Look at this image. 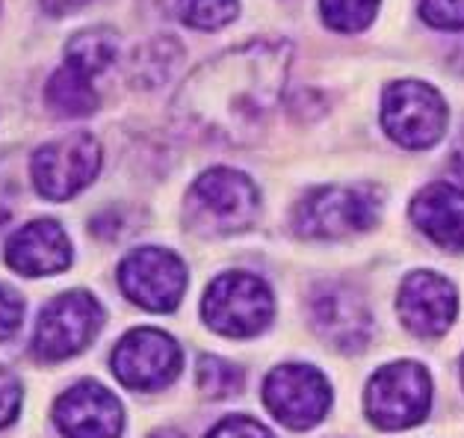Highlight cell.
<instances>
[{
    "instance_id": "obj_18",
    "label": "cell",
    "mask_w": 464,
    "mask_h": 438,
    "mask_svg": "<svg viewBox=\"0 0 464 438\" xmlns=\"http://www.w3.org/2000/svg\"><path fill=\"white\" fill-rule=\"evenodd\" d=\"M116 51H119L116 33L107 27H92V30L77 33V36L65 44V65L83 72L86 77H95L116 60Z\"/></svg>"
},
{
    "instance_id": "obj_21",
    "label": "cell",
    "mask_w": 464,
    "mask_h": 438,
    "mask_svg": "<svg viewBox=\"0 0 464 438\" xmlns=\"http://www.w3.org/2000/svg\"><path fill=\"white\" fill-rule=\"evenodd\" d=\"M178 15L196 30H217L237 15V0H178Z\"/></svg>"
},
{
    "instance_id": "obj_1",
    "label": "cell",
    "mask_w": 464,
    "mask_h": 438,
    "mask_svg": "<svg viewBox=\"0 0 464 438\" xmlns=\"http://www.w3.org/2000/svg\"><path fill=\"white\" fill-rule=\"evenodd\" d=\"M290 60L293 48L276 39L246 42L219 54L184 83L175 119L187 133L210 142H255L285 95Z\"/></svg>"
},
{
    "instance_id": "obj_22",
    "label": "cell",
    "mask_w": 464,
    "mask_h": 438,
    "mask_svg": "<svg viewBox=\"0 0 464 438\" xmlns=\"http://www.w3.org/2000/svg\"><path fill=\"white\" fill-rule=\"evenodd\" d=\"M198 385L208 397H228L237 394L243 385L240 367L231 362H222L217 355H201L198 358Z\"/></svg>"
},
{
    "instance_id": "obj_19",
    "label": "cell",
    "mask_w": 464,
    "mask_h": 438,
    "mask_svg": "<svg viewBox=\"0 0 464 438\" xmlns=\"http://www.w3.org/2000/svg\"><path fill=\"white\" fill-rule=\"evenodd\" d=\"M178 57H180V48L172 39H157L151 44H145L137 57H133V65H130L133 81H137L140 86L163 83Z\"/></svg>"
},
{
    "instance_id": "obj_2",
    "label": "cell",
    "mask_w": 464,
    "mask_h": 438,
    "mask_svg": "<svg viewBox=\"0 0 464 438\" xmlns=\"http://www.w3.org/2000/svg\"><path fill=\"white\" fill-rule=\"evenodd\" d=\"M257 217V190L234 170H210L192 184L187 219L205 234H231L252 226Z\"/></svg>"
},
{
    "instance_id": "obj_6",
    "label": "cell",
    "mask_w": 464,
    "mask_h": 438,
    "mask_svg": "<svg viewBox=\"0 0 464 438\" xmlns=\"http://www.w3.org/2000/svg\"><path fill=\"white\" fill-rule=\"evenodd\" d=\"M432 385L429 374L414 362H400L376 370L367 391V412L384 430H405L426 418Z\"/></svg>"
},
{
    "instance_id": "obj_25",
    "label": "cell",
    "mask_w": 464,
    "mask_h": 438,
    "mask_svg": "<svg viewBox=\"0 0 464 438\" xmlns=\"http://www.w3.org/2000/svg\"><path fill=\"white\" fill-rule=\"evenodd\" d=\"M21 311H24V306H21V297L15 294V290L0 285V341H6L9 335L18 329Z\"/></svg>"
},
{
    "instance_id": "obj_27",
    "label": "cell",
    "mask_w": 464,
    "mask_h": 438,
    "mask_svg": "<svg viewBox=\"0 0 464 438\" xmlns=\"http://www.w3.org/2000/svg\"><path fill=\"white\" fill-rule=\"evenodd\" d=\"M89 0H42V9L48 15H69V13H77V9H83Z\"/></svg>"
},
{
    "instance_id": "obj_7",
    "label": "cell",
    "mask_w": 464,
    "mask_h": 438,
    "mask_svg": "<svg viewBox=\"0 0 464 438\" xmlns=\"http://www.w3.org/2000/svg\"><path fill=\"white\" fill-rule=\"evenodd\" d=\"M101 170V145L89 133H69L33 154V184L53 201L72 199Z\"/></svg>"
},
{
    "instance_id": "obj_12",
    "label": "cell",
    "mask_w": 464,
    "mask_h": 438,
    "mask_svg": "<svg viewBox=\"0 0 464 438\" xmlns=\"http://www.w3.org/2000/svg\"><path fill=\"white\" fill-rule=\"evenodd\" d=\"M311 317L316 332L341 350H361L370 338V311L346 285H323L311 297Z\"/></svg>"
},
{
    "instance_id": "obj_9",
    "label": "cell",
    "mask_w": 464,
    "mask_h": 438,
    "mask_svg": "<svg viewBox=\"0 0 464 438\" xmlns=\"http://www.w3.org/2000/svg\"><path fill=\"white\" fill-rule=\"evenodd\" d=\"M119 278L124 294L149 311H172L187 287L184 261L166 249H151V246L124 258Z\"/></svg>"
},
{
    "instance_id": "obj_10",
    "label": "cell",
    "mask_w": 464,
    "mask_h": 438,
    "mask_svg": "<svg viewBox=\"0 0 464 438\" xmlns=\"http://www.w3.org/2000/svg\"><path fill=\"white\" fill-rule=\"evenodd\" d=\"M101 326V306L89 294H63L42 311L33 346L42 358H69L92 341Z\"/></svg>"
},
{
    "instance_id": "obj_24",
    "label": "cell",
    "mask_w": 464,
    "mask_h": 438,
    "mask_svg": "<svg viewBox=\"0 0 464 438\" xmlns=\"http://www.w3.org/2000/svg\"><path fill=\"white\" fill-rule=\"evenodd\" d=\"M208 438H273V433L266 426H260L255 418L237 414V418H225L222 423L213 426Z\"/></svg>"
},
{
    "instance_id": "obj_28",
    "label": "cell",
    "mask_w": 464,
    "mask_h": 438,
    "mask_svg": "<svg viewBox=\"0 0 464 438\" xmlns=\"http://www.w3.org/2000/svg\"><path fill=\"white\" fill-rule=\"evenodd\" d=\"M459 166L464 170V140H461V149H459Z\"/></svg>"
},
{
    "instance_id": "obj_11",
    "label": "cell",
    "mask_w": 464,
    "mask_h": 438,
    "mask_svg": "<svg viewBox=\"0 0 464 438\" xmlns=\"http://www.w3.org/2000/svg\"><path fill=\"white\" fill-rule=\"evenodd\" d=\"M112 370L133 391H157L180 374V346L157 329H137L116 346Z\"/></svg>"
},
{
    "instance_id": "obj_17",
    "label": "cell",
    "mask_w": 464,
    "mask_h": 438,
    "mask_svg": "<svg viewBox=\"0 0 464 438\" xmlns=\"http://www.w3.org/2000/svg\"><path fill=\"white\" fill-rule=\"evenodd\" d=\"M44 98H48V107L53 113L69 119H81L98 110V92L92 86V77L72 69V65H63L60 72L51 74Z\"/></svg>"
},
{
    "instance_id": "obj_3",
    "label": "cell",
    "mask_w": 464,
    "mask_h": 438,
    "mask_svg": "<svg viewBox=\"0 0 464 438\" xmlns=\"http://www.w3.org/2000/svg\"><path fill=\"white\" fill-rule=\"evenodd\" d=\"M201 311L210 329L228 338H248L264 332L273 320V294L257 276L228 273L208 287Z\"/></svg>"
},
{
    "instance_id": "obj_29",
    "label": "cell",
    "mask_w": 464,
    "mask_h": 438,
    "mask_svg": "<svg viewBox=\"0 0 464 438\" xmlns=\"http://www.w3.org/2000/svg\"><path fill=\"white\" fill-rule=\"evenodd\" d=\"M154 438H180V435H175V433H160V435H154Z\"/></svg>"
},
{
    "instance_id": "obj_20",
    "label": "cell",
    "mask_w": 464,
    "mask_h": 438,
    "mask_svg": "<svg viewBox=\"0 0 464 438\" xmlns=\"http://www.w3.org/2000/svg\"><path fill=\"white\" fill-rule=\"evenodd\" d=\"M320 4L328 27L341 33H358L376 15L379 0H320Z\"/></svg>"
},
{
    "instance_id": "obj_13",
    "label": "cell",
    "mask_w": 464,
    "mask_h": 438,
    "mask_svg": "<svg viewBox=\"0 0 464 438\" xmlns=\"http://www.w3.org/2000/svg\"><path fill=\"white\" fill-rule=\"evenodd\" d=\"M56 423L65 438H116L121 406L98 382H81L56 403Z\"/></svg>"
},
{
    "instance_id": "obj_4",
    "label": "cell",
    "mask_w": 464,
    "mask_h": 438,
    "mask_svg": "<svg viewBox=\"0 0 464 438\" xmlns=\"http://www.w3.org/2000/svg\"><path fill=\"white\" fill-rule=\"evenodd\" d=\"M382 201L370 187H320L296 208V231L304 238H346L370 229Z\"/></svg>"
},
{
    "instance_id": "obj_15",
    "label": "cell",
    "mask_w": 464,
    "mask_h": 438,
    "mask_svg": "<svg viewBox=\"0 0 464 438\" xmlns=\"http://www.w3.org/2000/svg\"><path fill=\"white\" fill-rule=\"evenodd\" d=\"M6 261L21 276H53L72 264V243L60 222L39 219L13 234Z\"/></svg>"
},
{
    "instance_id": "obj_8",
    "label": "cell",
    "mask_w": 464,
    "mask_h": 438,
    "mask_svg": "<svg viewBox=\"0 0 464 438\" xmlns=\"http://www.w3.org/2000/svg\"><path fill=\"white\" fill-rule=\"evenodd\" d=\"M264 397L269 412L293 430H308L325 418L332 403L328 382L316 367L308 365H281L266 376Z\"/></svg>"
},
{
    "instance_id": "obj_26",
    "label": "cell",
    "mask_w": 464,
    "mask_h": 438,
    "mask_svg": "<svg viewBox=\"0 0 464 438\" xmlns=\"http://www.w3.org/2000/svg\"><path fill=\"white\" fill-rule=\"evenodd\" d=\"M18 403H21L18 379H15L13 374H9L6 367H0V426H6L9 421L15 418Z\"/></svg>"
},
{
    "instance_id": "obj_14",
    "label": "cell",
    "mask_w": 464,
    "mask_h": 438,
    "mask_svg": "<svg viewBox=\"0 0 464 438\" xmlns=\"http://www.w3.org/2000/svg\"><path fill=\"white\" fill-rule=\"evenodd\" d=\"M456 290L435 273H411L400 287V317L414 335L432 338L456 317Z\"/></svg>"
},
{
    "instance_id": "obj_5",
    "label": "cell",
    "mask_w": 464,
    "mask_h": 438,
    "mask_svg": "<svg viewBox=\"0 0 464 438\" xmlns=\"http://www.w3.org/2000/svg\"><path fill=\"white\" fill-rule=\"evenodd\" d=\"M382 122L384 131L405 149H429L444 133L447 107L429 83L400 81L384 89Z\"/></svg>"
},
{
    "instance_id": "obj_23",
    "label": "cell",
    "mask_w": 464,
    "mask_h": 438,
    "mask_svg": "<svg viewBox=\"0 0 464 438\" xmlns=\"http://www.w3.org/2000/svg\"><path fill=\"white\" fill-rule=\"evenodd\" d=\"M420 13L432 27H464V0H420Z\"/></svg>"
},
{
    "instance_id": "obj_16",
    "label": "cell",
    "mask_w": 464,
    "mask_h": 438,
    "mask_svg": "<svg viewBox=\"0 0 464 438\" xmlns=\"http://www.w3.org/2000/svg\"><path fill=\"white\" fill-rule=\"evenodd\" d=\"M411 217L438 246L452 252L464 249V193L452 184H429L414 199Z\"/></svg>"
}]
</instances>
